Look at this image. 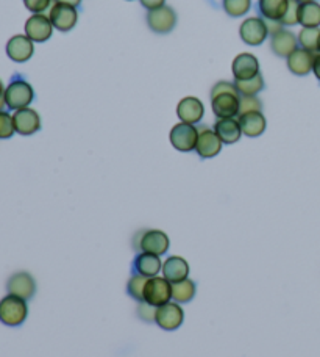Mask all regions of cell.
<instances>
[{"label": "cell", "mask_w": 320, "mask_h": 357, "mask_svg": "<svg viewBox=\"0 0 320 357\" xmlns=\"http://www.w3.org/2000/svg\"><path fill=\"white\" fill-rule=\"evenodd\" d=\"M5 104L10 110H21L27 108L35 99V91L29 82L22 79H15L5 88Z\"/></svg>", "instance_id": "1"}, {"label": "cell", "mask_w": 320, "mask_h": 357, "mask_svg": "<svg viewBox=\"0 0 320 357\" xmlns=\"http://www.w3.org/2000/svg\"><path fill=\"white\" fill-rule=\"evenodd\" d=\"M29 315V307L25 299L15 296V295H6L0 301V321L6 326H19L25 321V318Z\"/></svg>", "instance_id": "2"}, {"label": "cell", "mask_w": 320, "mask_h": 357, "mask_svg": "<svg viewBox=\"0 0 320 357\" xmlns=\"http://www.w3.org/2000/svg\"><path fill=\"white\" fill-rule=\"evenodd\" d=\"M169 237L166 232L158 231V229H149V231H143L139 234L138 240L134 241V248L141 252L155 254V256L161 257L163 254L169 250Z\"/></svg>", "instance_id": "3"}, {"label": "cell", "mask_w": 320, "mask_h": 357, "mask_svg": "<svg viewBox=\"0 0 320 357\" xmlns=\"http://www.w3.org/2000/svg\"><path fill=\"white\" fill-rule=\"evenodd\" d=\"M172 299V282L163 276L147 279L144 289V301L153 307L168 304Z\"/></svg>", "instance_id": "4"}, {"label": "cell", "mask_w": 320, "mask_h": 357, "mask_svg": "<svg viewBox=\"0 0 320 357\" xmlns=\"http://www.w3.org/2000/svg\"><path fill=\"white\" fill-rule=\"evenodd\" d=\"M197 137H198L197 127L194 124H186V123L175 124L169 133L170 144L180 152L195 151Z\"/></svg>", "instance_id": "5"}, {"label": "cell", "mask_w": 320, "mask_h": 357, "mask_svg": "<svg viewBox=\"0 0 320 357\" xmlns=\"http://www.w3.org/2000/svg\"><path fill=\"white\" fill-rule=\"evenodd\" d=\"M184 312L178 303L169 301L168 304L157 307L155 323L164 331H175L183 324Z\"/></svg>", "instance_id": "6"}, {"label": "cell", "mask_w": 320, "mask_h": 357, "mask_svg": "<svg viewBox=\"0 0 320 357\" xmlns=\"http://www.w3.org/2000/svg\"><path fill=\"white\" fill-rule=\"evenodd\" d=\"M147 24H149L150 30L155 31V33H169L175 27L177 15L170 6L163 5L157 10L149 11V15H147Z\"/></svg>", "instance_id": "7"}, {"label": "cell", "mask_w": 320, "mask_h": 357, "mask_svg": "<svg viewBox=\"0 0 320 357\" xmlns=\"http://www.w3.org/2000/svg\"><path fill=\"white\" fill-rule=\"evenodd\" d=\"M222 142L221 138L217 137L214 129H209V127L203 126L198 127V137H197V144H195V152L198 157L202 158H213L219 154L222 149Z\"/></svg>", "instance_id": "8"}, {"label": "cell", "mask_w": 320, "mask_h": 357, "mask_svg": "<svg viewBox=\"0 0 320 357\" xmlns=\"http://www.w3.org/2000/svg\"><path fill=\"white\" fill-rule=\"evenodd\" d=\"M13 123H15L16 133L22 137H30L41 129V118L33 108H21L13 113Z\"/></svg>", "instance_id": "9"}, {"label": "cell", "mask_w": 320, "mask_h": 357, "mask_svg": "<svg viewBox=\"0 0 320 357\" xmlns=\"http://www.w3.org/2000/svg\"><path fill=\"white\" fill-rule=\"evenodd\" d=\"M239 35L242 41L248 46H259L261 43H264L266 38L269 36L267 25L264 19L261 17H248L239 27Z\"/></svg>", "instance_id": "10"}, {"label": "cell", "mask_w": 320, "mask_h": 357, "mask_svg": "<svg viewBox=\"0 0 320 357\" xmlns=\"http://www.w3.org/2000/svg\"><path fill=\"white\" fill-rule=\"evenodd\" d=\"M50 22H52L54 29L60 31H69L75 27L77 19H79V13L74 6L64 5L60 2H55L49 13Z\"/></svg>", "instance_id": "11"}, {"label": "cell", "mask_w": 320, "mask_h": 357, "mask_svg": "<svg viewBox=\"0 0 320 357\" xmlns=\"http://www.w3.org/2000/svg\"><path fill=\"white\" fill-rule=\"evenodd\" d=\"M33 41L27 35H15L6 43V55L11 61L25 63L33 56Z\"/></svg>", "instance_id": "12"}, {"label": "cell", "mask_w": 320, "mask_h": 357, "mask_svg": "<svg viewBox=\"0 0 320 357\" xmlns=\"http://www.w3.org/2000/svg\"><path fill=\"white\" fill-rule=\"evenodd\" d=\"M239 94L221 93L211 98V107H213V112L217 119L234 118L239 114Z\"/></svg>", "instance_id": "13"}, {"label": "cell", "mask_w": 320, "mask_h": 357, "mask_svg": "<svg viewBox=\"0 0 320 357\" xmlns=\"http://www.w3.org/2000/svg\"><path fill=\"white\" fill-rule=\"evenodd\" d=\"M54 25L50 22V17L46 15H33L25 22V35L33 43H44L52 36Z\"/></svg>", "instance_id": "14"}, {"label": "cell", "mask_w": 320, "mask_h": 357, "mask_svg": "<svg viewBox=\"0 0 320 357\" xmlns=\"http://www.w3.org/2000/svg\"><path fill=\"white\" fill-rule=\"evenodd\" d=\"M6 290H8V295H15L27 301V299H30L35 295L36 282L30 273L19 271L13 274V276L8 279Z\"/></svg>", "instance_id": "15"}, {"label": "cell", "mask_w": 320, "mask_h": 357, "mask_svg": "<svg viewBox=\"0 0 320 357\" xmlns=\"http://www.w3.org/2000/svg\"><path fill=\"white\" fill-rule=\"evenodd\" d=\"M177 114L180 118L182 123L186 124H197L200 123V119L205 114V107L202 104V100H198L197 98H184L177 105Z\"/></svg>", "instance_id": "16"}, {"label": "cell", "mask_w": 320, "mask_h": 357, "mask_svg": "<svg viewBox=\"0 0 320 357\" xmlns=\"http://www.w3.org/2000/svg\"><path fill=\"white\" fill-rule=\"evenodd\" d=\"M234 80H248L259 74L258 59L252 54H239L233 61Z\"/></svg>", "instance_id": "17"}, {"label": "cell", "mask_w": 320, "mask_h": 357, "mask_svg": "<svg viewBox=\"0 0 320 357\" xmlns=\"http://www.w3.org/2000/svg\"><path fill=\"white\" fill-rule=\"evenodd\" d=\"M316 54L310 52L306 49H296L294 52L287 56V69L296 75H306L312 71V65H314Z\"/></svg>", "instance_id": "18"}, {"label": "cell", "mask_w": 320, "mask_h": 357, "mask_svg": "<svg viewBox=\"0 0 320 357\" xmlns=\"http://www.w3.org/2000/svg\"><path fill=\"white\" fill-rule=\"evenodd\" d=\"M161 273L163 278L168 279L169 282H180V280L188 279L189 276V264L180 256H172L163 262Z\"/></svg>", "instance_id": "19"}, {"label": "cell", "mask_w": 320, "mask_h": 357, "mask_svg": "<svg viewBox=\"0 0 320 357\" xmlns=\"http://www.w3.org/2000/svg\"><path fill=\"white\" fill-rule=\"evenodd\" d=\"M297 44H298V40L296 38V35L292 33V31L281 29L280 31H277V33L272 35L271 47H272L275 55L287 59V56H289L294 50L298 49Z\"/></svg>", "instance_id": "20"}, {"label": "cell", "mask_w": 320, "mask_h": 357, "mask_svg": "<svg viewBox=\"0 0 320 357\" xmlns=\"http://www.w3.org/2000/svg\"><path fill=\"white\" fill-rule=\"evenodd\" d=\"M214 132L217 133V137L221 138V142L223 144H234L236 142H239V138L242 135L239 121L236 118L217 119L214 124Z\"/></svg>", "instance_id": "21"}, {"label": "cell", "mask_w": 320, "mask_h": 357, "mask_svg": "<svg viewBox=\"0 0 320 357\" xmlns=\"http://www.w3.org/2000/svg\"><path fill=\"white\" fill-rule=\"evenodd\" d=\"M241 130L246 137L256 138L264 133L266 130V118L262 112H252L246 114H239L238 116Z\"/></svg>", "instance_id": "22"}, {"label": "cell", "mask_w": 320, "mask_h": 357, "mask_svg": "<svg viewBox=\"0 0 320 357\" xmlns=\"http://www.w3.org/2000/svg\"><path fill=\"white\" fill-rule=\"evenodd\" d=\"M134 271L136 274H141V276L145 278H155L158 276V273L161 271L163 262L159 256H155V254H149V252H141L134 259Z\"/></svg>", "instance_id": "23"}, {"label": "cell", "mask_w": 320, "mask_h": 357, "mask_svg": "<svg viewBox=\"0 0 320 357\" xmlns=\"http://www.w3.org/2000/svg\"><path fill=\"white\" fill-rule=\"evenodd\" d=\"M289 6V0H258L261 16L269 21H281Z\"/></svg>", "instance_id": "24"}, {"label": "cell", "mask_w": 320, "mask_h": 357, "mask_svg": "<svg viewBox=\"0 0 320 357\" xmlns=\"http://www.w3.org/2000/svg\"><path fill=\"white\" fill-rule=\"evenodd\" d=\"M298 24L302 27L316 29L320 25V3L308 2V3H300L298 8Z\"/></svg>", "instance_id": "25"}, {"label": "cell", "mask_w": 320, "mask_h": 357, "mask_svg": "<svg viewBox=\"0 0 320 357\" xmlns=\"http://www.w3.org/2000/svg\"><path fill=\"white\" fill-rule=\"evenodd\" d=\"M195 290L197 287L194 280H191L189 278L180 280V282L172 284V299L178 304L189 303L195 296Z\"/></svg>", "instance_id": "26"}, {"label": "cell", "mask_w": 320, "mask_h": 357, "mask_svg": "<svg viewBox=\"0 0 320 357\" xmlns=\"http://www.w3.org/2000/svg\"><path fill=\"white\" fill-rule=\"evenodd\" d=\"M298 43L302 49L310 50V52L316 54L319 52V43H320V30L316 29H308L303 27L298 33Z\"/></svg>", "instance_id": "27"}, {"label": "cell", "mask_w": 320, "mask_h": 357, "mask_svg": "<svg viewBox=\"0 0 320 357\" xmlns=\"http://www.w3.org/2000/svg\"><path fill=\"white\" fill-rule=\"evenodd\" d=\"M234 86L241 96H256L264 88V79H262L259 73L258 75H255V77L248 80H236Z\"/></svg>", "instance_id": "28"}, {"label": "cell", "mask_w": 320, "mask_h": 357, "mask_svg": "<svg viewBox=\"0 0 320 357\" xmlns=\"http://www.w3.org/2000/svg\"><path fill=\"white\" fill-rule=\"evenodd\" d=\"M147 279L149 278L141 276V274H134V276H131L127 284L128 295H130L133 299H136V301H139V303L144 301V289H145Z\"/></svg>", "instance_id": "29"}, {"label": "cell", "mask_w": 320, "mask_h": 357, "mask_svg": "<svg viewBox=\"0 0 320 357\" xmlns=\"http://www.w3.org/2000/svg\"><path fill=\"white\" fill-rule=\"evenodd\" d=\"M250 6L252 0H223V10L227 11V15L233 17L244 16L250 10Z\"/></svg>", "instance_id": "30"}, {"label": "cell", "mask_w": 320, "mask_h": 357, "mask_svg": "<svg viewBox=\"0 0 320 357\" xmlns=\"http://www.w3.org/2000/svg\"><path fill=\"white\" fill-rule=\"evenodd\" d=\"M262 104L256 96H241L239 100V114L252 113V112H261ZM238 114V116H239Z\"/></svg>", "instance_id": "31"}, {"label": "cell", "mask_w": 320, "mask_h": 357, "mask_svg": "<svg viewBox=\"0 0 320 357\" xmlns=\"http://www.w3.org/2000/svg\"><path fill=\"white\" fill-rule=\"evenodd\" d=\"M15 133V123H13L11 114L6 112H0V139H8Z\"/></svg>", "instance_id": "32"}, {"label": "cell", "mask_w": 320, "mask_h": 357, "mask_svg": "<svg viewBox=\"0 0 320 357\" xmlns=\"http://www.w3.org/2000/svg\"><path fill=\"white\" fill-rule=\"evenodd\" d=\"M298 8H300V3L297 0H289V6H287V10L285 13L283 19H281V24L285 25H297L298 24Z\"/></svg>", "instance_id": "33"}, {"label": "cell", "mask_w": 320, "mask_h": 357, "mask_svg": "<svg viewBox=\"0 0 320 357\" xmlns=\"http://www.w3.org/2000/svg\"><path fill=\"white\" fill-rule=\"evenodd\" d=\"M52 0H24L25 8L33 13V15H41L42 11H46Z\"/></svg>", "instance_id": "34"}, {"label": "cell", "mask_w": 320, "mask_h": 357, "mask_svg": "<svg viewBox=\"0 0 320 357\" xmlns=\"http://www.w3.org/2000/svg\"><path fill=\"white\" fill-rule=\"evenodd\" d=\"M138 315H139L141 320H144V321H155L157 307H153V305L147 304L145 301L139 303V307H138Z\"/></svg>", "instance_id": "35"}, {"label": "cell", "mask_w": 320, "mask_h": 357, "mask_svg": "<svg viewBox=\"0 0 320 357\" xmlns=\"http://www.w3.org/2000/svg\"><path fill=\"white\" fill-rule=\"evenodd\" d=\"M221 93H233V94H239L238 89H236L234 84H230V82H219L213 86V91H211V98L213 96H217ZM241 96V94H239Z\"/></svg>", "instance_id": "36"}, {"label": "cell", "mask_w": 320, "mask_h": 357, "mask_svg": "<svg viewBox=\"0 0 320 357\" xmlns=\"http://www.w3.org/2000/svg\"><path fill=\"white\" fill-rule=\"evenodd\" d=\"M164 2L166 0H141V3H143L144 8H147L149 11L159 8V6L164 5Z\"/></svg>", "instance_id": "37"}, {"label": "cell", "mask_w": 320, "mask_h": 357, "mask_svg": "<svg viewBox=\"0 0 320 357\" xmlns=\"http://www.w3.org/2000/svg\"><path fill=\"white\" fill-rule=\"evenodd\" d=\"M264 22L267 25V30H269V35H273L277 33V31H280L281 29H283V24H281L280 21H269V19H264Z\"/></svg>", "instance_id": "38"}, {"label": "cell", "mask_w": 320, "mask_h": 357, "mask_svg": "<svg viewBox=\"0 0 320 357\" xmlns=\"http://www.w3.org/2000/svg\"><path fill=\"white\" fill-rule=\"evenodd\" d=\"M312 73H314V75L317 77V80L320 82V54L316 55L314 59V65H312Z\"/></svg>", "instance_id": "39"}, {"label": "cell", "mask_w": 320, "mask_h": 357, "mask_svg": "<svg viewBox=\"0 0 320 357\" xmlns=\"http://www.w3.org/2000/svg\"><path fill=\"white\" fill-rule=\"evenodd\" d=\"M56 2H60V3H64V5H69V6H79L80 5V2L81 0H56Z\"/></svg>", "instance_id": "40"}, {"label": "cell", "mask_w": 320, "mask_h": 357, "mask_svg": "<svg viewBox=\"0 0 320 357\" xmlns=\"http://www.w3.org/2000/svg\"><path fill=\"white\" fill-rule=\"evenodd\" d=\"M3 94H5V88H3L2 80H0V98H3Z\"/></svg>", "instance_id": "41"}, {"label": "cell", "mask_w": 320, "mask_h": 357, "mask_svg": "<svg viewBox=\"0 0 320 357\" xmlns=\"http://www.w3.org/2000/svg\"><path fill=\"white\" fill-rule=\"evenodd\" d=\"M298 3H308V2H314V0H297Z\"/></svg>", "instance_id": "42"}, {"label": "cell", "mask_w": 320, "mask_h": 357, "mask_svg": "<svg viewBox=\"0 0 320 357\" xmlns=\"http://www.w3.org/2000/svg\"><path fill=\"white\" fill-rule=\"evenodd\" d=\"M319 54H320V43H319Z\"/></svg>", "instance_id": "43"}]
</instances>
